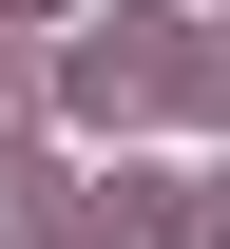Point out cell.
<instances>
[{
	"mask_svg": "<svg viewBox=\"0 0 230 249\" xmlns=\"http://www.w3.org/2000/svg\"><path fill=\"white\" fill-rule=\"evenodd\" d=\"M19 19H38V0H19Z\"/></svg>",
	"mask_w": 230,
	"mask_h": 249,
	"instance_id": "obj_1",
	"label": "cell"
}]
</instances>
